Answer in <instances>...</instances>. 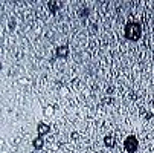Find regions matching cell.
<instances>
[{"label":"cell","mask_w":154,"mask_h":153,"mask_svg":"<svg viewBox=\"0 0 154 153\" xmlns=\"http://www.w3.org/2000/svg\"><path fill=\"white\" fill-rule=\"evenodd\" d=\"M15 26H17V23H15L14 19H11L9 22H8V28H9V31H14V29H15Z\"/></svg>","instance_id":"8fae6325"},{"label":"cell","mask_w":154,"mask_h":153,"mask_svg":"<svg viewBox=\"0 0 154 153\" xmlns=\"http://www.w3.org/2000/svg\"><path fill=\"white\" fill-rule=\"evenodd\" d=\"M69 52H70V49H69L67 44H60V46H57V49H55V57L61 58V60H66L69 57Z\"/></svg>","instance_id":"277c9868"},{"label":"cell","mask_w":154,"mask_h":153,"mask_svg":"<svg viewBox=\"0 0 154 153\" xmlns=\"http://www.w3.org/2000/svg\"><path fill=\"white\" fill-rule=\"evenodd\" d=\"M32 147H34L35 150H41V149L44 147V139H43L41 136H37V138L32 141Z\"/></svg>","instance_id":"52a82bcc"},{"label":"cell","mask_w":154,"mask_h":153,"mask_svg":"<svg viewBox=\"0 0 154 153\" xmlns=\"http://www.w3.org/2000/svg\"><path fill=\"white\" fill-rule=\"evenodd\" d=\"M124 35L130 41H137L142 37V26L137 22H128L124 28Z\"/></svg>","instance_id":"6da1fadb"},{"label":"cell","mask_w":154,"mask_h":153,"mask_svg":"<svg viewBox=\"0 0 154 153\" xmlns=\"http://www.w3.org/2000/svg\"><path fill=\"white\" fill-rule=\"evenodd\" d=\"M104 146H105L107 149H114L116 139H114L113 135H105V136H104Z\"/></svg>","instance_id":"5b68a950"},{"label":"cell","mask_w":154,"mask_h":153,"mask_svg":"<svg viewBox=\"0 0 154 153\" xmlns=\"http://www.w3.org/2000/svg\"><path fill=\"white\" fill-rule=\"evenodd\" d=\"M47 8H49L50 14H57L58 9L61 8V3L60 2H55V0H50V2H47Z\"/></svg>","instance_id":"8992f818"},{"label":"cell","mask_w":154,"mask_h":153,"mask_svg":"<svg viewBox=\"0 0 154 153\" xmlns=\"http://www.w3.org/2000/svg\"><path fill=\"white\" fill-rule=\"evenodd\" d=\"M113 91H114L113 87H108V89H107V94H108V95H112V94H113Z\"/></svg>","instance_id":"4fadbf2b"},{"label":"cell","mask_w":154,"mask_h":153,"mask_svg":"<svg viewBox=\"0 0 154 153\" xmlns=\"http://www.w3.org/2000/svg\"><path fill=\"white\" fill-rule=\"evenodd\" d=\"M124 149L128 152V153H136L139 149V141L134 135H128L125 139H124Z\"/></svg>","instance_id":"7a4b0ae2"},{"label":"cell","mask_w":154,"mask_h":153,"mask_svg":"<svg viewBox=\"0 0 154 153\" xmlns=\"http://www.w3.org/2000/svg\"><path fill=\"white\" fill-rule=\"evenodd\" d=\"M53 112H55V107H53V106H46V107L43 109L44 116H52V115H53Z\"/></svg>","instance_id":"9c48e42d"},{"label":"cell","mask_w":154,"mask_h":153,"mask_svg":"<svg viewBox=\"0 0 154 153\" xmlns=\"http://www.w3.org/2000/svg\"><path fill=\"white\" fill-rule=\"evenodd\" d=\"M78 14H79V17H81V19H86V17H89V14H90V9H89L87 6H81Z\"/></svg>","instance_id":"ba28073f"},{"label":"cell","mask_w":154,"mask_h":153,"mask_svg":"<svg viewBox=\"0 0 154 153\" xmlns=\"http://www.w3.org/2000/svg\"><path fill=\"white\" fill-rule=\"evenodd\" d=\"M49 132H50V124L44 123V121H38L37 123V136L44 138L46 135H49Z\"/></svg>","instance_id":"3957f363"},{"label":"cell","mask_w":154,"mask_h":153,"mask_svg":"<svg viewBox=\"0 0 154 153\" xmlns=\"http://www.w3.org/2000/svg\"><path fill=\"white\" fill-rule=\"evenodd\" d=\"M70 138L76 141V139L79 138V133H78V132H72V133H70Z\"/></svg>","instance_id":"7c38bea8"},{"label":"cell","mask_w":154,"mask_h":153,"mask_svg":"<svg viewBox=\"0 0 154 153\" xmlns=\"http://www.w3.org/2000/svg\"><path fill=\"white\" fill-rule=\"evenodd\" d=\"M140 113L143 115V120H147V121L153 118V113H151V112H147V113H145V110H143V109H140Z\"/></svg>","instance_id":"30bf717a"},{"label":"cell","mask_w":154,"mask_h":153,"mask_svg":"<svg viewBox=\"0 0 154 153\" xmlns=\"http://www.w3.org/2000/svg\"><path fill=\"white\" fill-rule=\"evenodd\" d=\"M105 103H107V104H112V103H113V98H107Z\"/></svg>","instance_id":"5bb4252c"}]
</instances>
